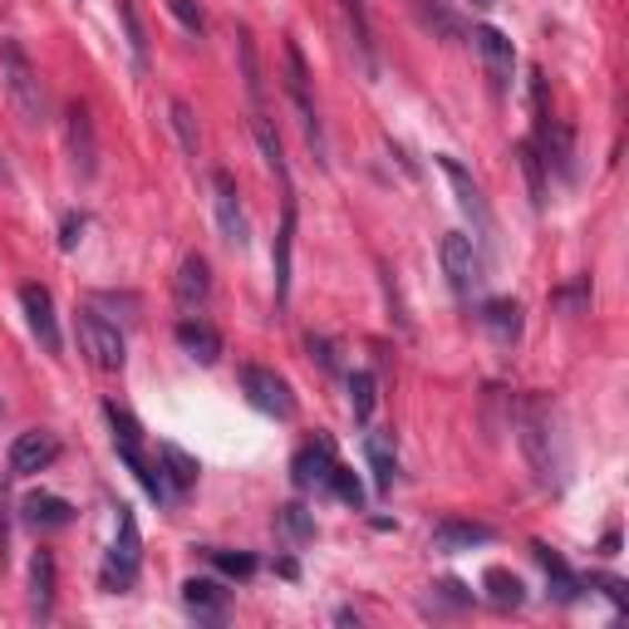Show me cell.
<instances>
[{"instance_id":"6da1fadb","label":"cell","mask_w":629,"mask_h":629,"mask_svg":"<svg viewBox=\"0 0 629 629\" xmlns=\"http://www.w3.org/2000/svg\"><path fill=\"white\" fill-rule=\"evenodd\" d=\"M517 443L526 453V463H531L536 483L551 487L556 473H560V448H556V408L551 398L531 394L517 404Z\"/></svg>"},{"instance_id":"7a4b0ae2","label":"cell","mask_w":629,"mask_h":629,"mask_svg":"<svg viewBox=\"0 0 629 629\" xmlns=\"http://www.w3.org/2000/svg\"><path fill=\"white\" fill-rule=\"evenodd\" d=\"M0 84H6V99L16 104V113L26 123L44 119V84H40L35 64H30L26 44L10 35H0Z\"/></svg>"},{"instance_id":"3957f363","label":"cell","mask_w":629,"mask_h":629,"mask_svg":"<svg viewBox=\"0 0 629 629\" xmlns=\"http://www.w3.org/2000/svg\"><path fill=\"white\" fill-rule=\"evenodd\" d=\"M285 94H291L295 113H301V129H305V143L315 148V158L325 163V129H319V113H315V94H311V70H305V54L295 40H285Z\"/></svg>"},{"instance_id":"277c9868","label":"cell","mask_w":629,"mask_h":629,"mask_svg":"<svg viewBox=\"0 0 629 629\" xmlns=\"http://www.w3.org/2000/svg\"><path fill=\"white\" fill-rule=\"evenodd\" d=\"M74 335H79V349H84V359L94 364V369L104 374H119L123 369V335L113 319H104L99 311H79L74 315Z\"/></svg>"},{"instance_id":"5b68a950","label":"cell","mask_w":629,"mask_h":629,"mask_svg":"<svg viewBox=\"0 0 629 629\" xmlns=\"http://www.w3.org/2000/svg\"><path fill=\"white\" fill-rule=\"evenodd\" d=\"M242 394H246V404L256 408V414L281 418V423L295 418V394H291V384H285L276 369H266V364H242Z\"/></svg>"},{"instance_id":"8992f818","label":"cell","mask_w":629,"mask_h":629,"mask_svg":"<svg viewBox=\"0 0 629 629\" xmlns=\"http://www.w3.org/2000/svg\"><path fill=\"white\" fill-rule=\"evenodd\" d=\"M143 566V536H139V517L129 507H119V531H113L109 560H104V586H133Z\"/></svg>"},{"instance_id":"52a82bcc","label":"cell","mask_w":629,"mask_h":629,"mask_svg":"<svg viewBox=\"0 0 629 629\" xmlns=\"http://www.w3.org/2000/svg\"><path fill=\"white\" fill-rule=\"evenodd\" d=\"M212 207H216V226L236 251L251 246V222L242 207V192H236V177L226 168H212Z\"/></svg>"},{"instance_id":"ba28073f","label":"cell","mask_w":629,"mask_h":629,"mask_svg":"<svg viewBox=\"0 0 629 629\" xmlns=\"http://www.w3.org/2000/svg\"><path fill=\"white\" fill-rule=\"evenodd\" d=\"M438 168H443V177L453 182V192H457V207H463L467 216H473V226H477V242H487V246H491V232H497V226H491V212H487V197H483V187H477V177L467 173V168L457 163V158H448V153L438 158Z\"/></svg>"},{"instance_id":"9c48e42d","label":"cell","mask_w":629,"mask_h":629,"mask_svg":"<svg viewBox=\"0 0 629 629\" xmlns=\"http://www.w3.org/2000/svg\"><path fill=\"white\" fill-rule=\"evenodd\" d=\"M20 311H26L30 335L40 339V349H44V354H60V349H64V339H60V319H54V295L44 291L40 281H26V285H20Z\"/></svg>"},{"instance_id":"30bf717a","label":"cell","mask_w":629,"mask_h":629,"mask_svg":"<svg viewBox=\"0 0 629 629\" xmlns=\"http://www.w3.org/2000/svg\"><path fill=\"white\" fill-rule=\"evenodd\" d=\"M438 256H443V271H448V281H453L457 295H467L477 281H483V256H477L473 236L448 232V236H443V246H438Z\"/></svg>"},{"instance_id":"8fae6325","label":"cell","mask_w":629,"mask_h":629,"mask_svg":"<svg viewBox=\"0 0 629 629\" xmlns=\"http://www.w3.org/2000/svg\"><path fill=\"white\" fill-rule=\"evenodd\" d=\"M182 605H187V615H197L202 625H222L226 615H232V590L212 576H192V580H182Z\"/></svg>"},{"instance_id":"7c38bea8","label":"cell","mask_w":629,"mask_h":629,"mask_svg":"<svg viewBox=\"0 0 629 629\" xmlns=\"http://www.w3.org/2000/svg\"><path fill=\"white\" fill-rule=\"evenodd\" d=\"M54 457H60V438L54 433H20L16 443H10V477H35L44 467H54Z\"/></svg>"},{"instance_id":"4fadbf2b","label":"cell","mask_w":629,"mask_h":629,"mask_svg":"<svg viewBox=\"0 0 629 629\" xmlns=\"http://www.w3.org/2000/svg\"><path fill=\"white\" fill-rule=\"evenodd\" d=\"M473 44H477V54H483V70L491 79V89H511V74H517V50H511V40L491 26H477Z\"/></svg>"},{"instance_id":"5bb4252c","label":"cell","mask_w":629,"mask_h":629,"mask_svg":"<svg viewBox=\"0 0 629 629\" xmlns=\"http://www.w3.org/2000/svg\"><path fill=\"white\" fill-rule=\"evenodd\" d=\"M64 139H70L74 173L79 177H94V168H99V139H94V119H89L84 104L64 109Z\"/></svg>"},{"instance_id":"9a60e30c","label":"cell","mask_w":629,"mask_h":629,"mask_svg":"<svg viewBox=\"0 0 629 629\" xmlns=\"http://www.w3.org/2000/svg\"><path fill=\"white\" fill-rule=\"evenodd\" d=\"M329 467H335V443L329 438H311L301 453L291 457V483L301 491H315L329 483Z\"/></svg>"},{"instance_id":"2e32d148","label":"cell","mask_w":629,"mask_h":629,"mask_svg":"<svg viewBox=\"0 0 629 629\" xmlns=\"http://www.w3.org/2000/svg\"><path fill=\"white\" fill-rule=\"evenodd\" d=\"M173 295H177V305L182 311H202L207 305V295H212V266H207V256H182V266H177V276H173Z\"/></svg>"},{"instance_id":"e0dca14e","label":"cell","mask_w":629,"mask_h":629,"mask_svg":"<svg viewBox=\"0 0 629 629\" xmlns=\"http://www.w3.org/2000/svg\"><path fill=\"white\" fill-rule=\"evenodd\" d=\"M491 536H497V531H491L487 521L448 517V521L433 526V551H443V556H463V551H473V546H487Z\"/></svg>"},{"instance_id":"ac0fdd59","label":"cell","mask_w":629,"mask_h":629,"mask_svg":"<svg viewBox=\"0 0 629 629\" xmlns=\"http://www.w3.org/2000/svg\"><path fill=\"white\" fill-rule=\"evenodd\" d=\"M20 517H26V526H35V531H54V526L74 521V507L64 497H50V491H30L20 501Z\"/></svg>"},{"instance_id":"d6986e66","label":"cell","mask_w":629,"mask_h":629,"mask_svg":"<svg viewBox=\"0 0 629 629\" xmlns=\"http://www.w3.org/2000/svg\"><path fill=\"white\" fill-rule=\"evenodd\" d=\"M291 251H295V202L285 197L281 232H276V251H271V266H276V305L291 301Z\"/></svg>"},{"instance_id":"ffe728a7","label":"cell","mask_w":629,"mask_h":629,"mask_svg":"<svg viewBox=\"0 0 629 629\" xmlns=\"http://www.w3.org/2000/svg\"><path fill=\"white\" fill-rule=\"evenodd\" d=\"M177 345H182V354H192L197 364L222 359V335H216L207 319H182V325H177Z\"/></svg>"},{"instance_id":"44dd1931","label":"cell","mask_w":629,"mask_h":629,"mask_svg":"<svg viewBox=\"0 0 629 629\" xmlns=\"http://www.w3.org/2000/svg\"><path fill=\"white\" fill-rule=\"evenodd\" d=\"M158 467H163L168 487H173V497H182V491L197 487V457L182 453L177 443H158Z\"/></svg>"},{"instance_id":"7402d4cb","label":"cell","mask_w":629,"mask_h":629,"mask_svg":"<svg viewBox=\"0 0 629 629\" xmlns=\"http://www.w3.org/2000/svg\"><path fill=\"white\" fill-rule=\"evenodd\" d=\"M531 556L541 560V570H546V576H551V590H556V600H560V605L580 600V590H586V580H580L576 570H570L566 560H560V556L551 551V546H541V541H536V546H531Z\"/></svg>"},{"instance_id":"603a6c76","label":"cell","mask_w":629,"mask_h":629,"mask_svg":"<svg viewBox=\"0 0 629 629\" xmlns=\"http://www.w3.org/2000/svg\"><path fill=\"white\" fill-rule=\"evenodd\" d=\"M477 319H483V329L497 345H517L521 339V305L517 301H487Z\"/></svg>"},{"instance_id":"cb8c5ba5","label":"cell","mask_w":629,"mask_h":629,"mask_svg":"<svg viewBox=\"0 0 629 629\" xmlns=\"http://www.w3.org/2000/svg\"><path fill=\"white\" fill-rule=\"evenodd\" d=\"M30 610L40 620L54 615V556L50 551H35V560H30Z\"/></svg>"},{"instance_id":"d4e9b609","label":"cell","mask_w":629,"mask_h":629,"mask_svg":"<svg viewBox=\"0 0 629 629\" xmlns=\"http://www.w3.org/2000/svg\"><path fill=\"white\" fill-rule=\"evenodd\" d=\"M364 457H369V467H374V487L379 491L394 487V477H398L394 433H369V438H364Z\"/></svg>"},{"instance_id":"484cf974","label":"cell","mask_w":629,"mask_h":629,"mask_svg":"<svg viewBox=\"0 0 629 629\" xmlns=\"http://www.w3.org/2000/svg\"><path fill=\"white\" fill-rule=\"evenodd\" d=\"M339 10H345V30L354 40V60H359L364 74H374L379 64H374V40H369V20H364V6L359 0H339Z\"/></svg>"},{"instance_id":"4316f807","label":"cell","mask_w":629,"mask_h":629,"mask_svg":"<svg viewBox=\"0 0 629 629\" xmlns=\"http://www.w3.org/2000/svg\"><path fill=\"white\" fill-rule=\"evenodd\" d=\"M251 133H256V148H261V158H266V168L281 177V187L291 192V168H285V148L276 139V129H271V119L256 109V119H251Z\"/></svg>"},{"instance_id":"83f0119b","label":"cell","mask_w":629,"mask_h":629,"mask_svg":"<svg viewBox=\"0 0 629 629\" xmlns=\"http://www.w3.org/2000/svg\"><path fill=\"white\" fill-rule=\"evenodd\" d=\"M276 531L291 546H305V541H315V517L301 507V501H285V507H276Z\"/></svg>"},{"instance_id":"f1b7e54d","label":"cell","mask_w":629,"mask_h":629,"mask_svg":"<svg viewBox=\"0 0 629 629\" xmlns=\"http://www.w3.org/2000/svg\"><path fill=\"white\" fill-rule=\"evenodd\" d=\"M168 119H173V133H177L182 153H187V158H202V133H197V113H192V104H187V99H173V104H168Z\"/></svg>"},{"instance_id":"f546056e","label":"cell","mask_w":629,"mask_h":629,"mask_svg":"<svg viewBox=\"0 0 629 629\" xmlns=\"http://www.w3.org/2000/svg\"><path fill=\"white\" fill-rule=\"evenodd\" d=\"M483 586H487V595H491V605H501V610H517V605L526 600V586L511 570H501V566H491L487 576H483Z\"/></svg>"},{"instance_id":"4dcf8cb0","label":"cell","mask_w":629,"mask_h":629,"mask_svg":"<svg viewBox=\"0 0 629 629\" xmlns=\"http://www.w3.org/2000/svg\"><path fill=\"white\" fill-rule=\"evenodd\" d=\"M517 163H521V173H526V187H531V207L546 212V163H541V153H536V143H521L517 148Z\"/></svg>"},{"instance_id":"1f68e13d","label":"cell","mask_w":629,"mask_h":629,"mask_svg":"<svg viewBox=\"0 0 629 629\" xmlns=\"http://www.w3.org/2000/svg\"><path fill=\"white\" fill-rule=\"evenodd\" d=\"M236 54H242V79H246V94L251 104L261 109L266 89H261V64H256V44H251V30H236Z\"/></svg>"},{"instance_id":"d6a6232c","label":"cell","mask_w":629,"mask_h":629,"mask_svg":"<svg viewBox=\"0 0 629 629\" xmlns=\"http://www.w3.org/2000/svg\"><path fill=\"white\" fill-rule=\"evenodd\" d=\"M374 388H379V384H374L369 369H354L349 374V408H354V418H359V423L374 418V398H379Z\"/></svg>"},{"instance_id":"836d02e7","label":"cell","mask_w":629,"mask_h":629,"mask_svg":"<svg viewBox=\"0 0 629 629\" xmlns=\"http://www.w3.org/2000/svg\"><path fill=\"white\" fill-rule=\"evenodd\" d=\"M119 20H123V35H129V50H133V64H148V35H143V20L133 10V0H119Z\"/></svg>"},{"instance_id":"e575fe53","label":"cell","mask_w":629,"mask_h":629,"mask_svg":"<svg viewBox=\"0 0 629 629\" xmlns=\"http://www.w3.org/2000/svg\"><path fill=\"white\" fill-rule=\"evenodd\" d=\"M325 487H329V491H335V497H339V501H345V507H354V511H359V507H364V487H359V477H354V473H349V467H339V463H335V467H329V483H325Z\"/></svg>"},{"instance_id":"d590c367","label":"cell","mask_w":629,"mask_h":629,"mask_svg":"<svg viewBox=\"0 0 629 629\" xmlns=\"http://www.w3.org/2000/svg\"><path fill=\"white\" fill-rule=\"evenodd\" d=\"M168 10L177 16V26L187 30V35H202V30H207V16H202L197 0H168Z\"/></svg>"},{"instance_id":"8d00e7d4","label":"cell","mask_w":629,"mask_h":629,"mask_svg":"<svg viewBox=\"0 0 629 629\" xmlns=\"http://www.w3.org/2000/svg\"><path fill=\"white\" fill-rule=\"evenodd\" d=\"M212 556V566L216 570H226V576H251V570H256V560H251V556H232V551H207Z\"/></svg>"},{"instance_id":"74e56055","label":"cell","mask_w":629,"mask_h":629,"mask_svg":"<svg viewBox=\"0 0 629 629\" xmlns=\"http://www.w3.org/2000/svg\"><path fill=\"white\" fill-rule=\"evenodd\" d=\"M590 586H600L605 595H610V600H615V610H629V595H625V586H620V580H610V576H595Z\"/></svg>"},{"instance_id":"f35d334b","label":"cell","mask_w":629,"mask_h":629,"mask_svg":"<svg viewBox=\"0 0 629 629\" xmlns=\"http://www.w3.org/2000/svg\"><path fill=\"white\" fill-rule=\"evenodd\" d=\"M84 226H89L84 216H70V222H64V236H60V246H64V251H74V246H79V232H84Z\"/></svg>"},{"instance_id":"ab89813d","label":"cell","mask_w":629,"mask_h":629,"mask_svg":"<svg viewBox=\"0 0 629 629\" xmlns=\"http://www.w3.org/2000/svg\"><path fill=\"white\" fill-rule=\"evenodd\" d=\"M586 291H590V285H586V281H580V285H570V291H560V295H556V301H560V305H570V311H576V305H580V301H586Z\"/></svg>"},{"instance_id":"60d3db41","label":"cell","mask_w":629,"mask_h":629,"mask_svg":"<svg viewBox=\"0 0 629 629\" xmlns=\"http://www.w3.org/2000/svg\"><path fill=\"white\" fill-rule=\"evenodd\" d=\"M0 560H6V491H0Z\"/></svg>"},{"instance_id":"b9f144b4","label":"cell","mask_w":629,"mask_h":629,"mask_svg":"<svg viewBox=\"0 0 629 629\" xmlns=\"http://www.w3.org/2000/svg\"><path fill=\"white\" fill-rule=\"evenodd\" d=\"M0 182H10V168H6V158H0Z\"/></svg>"},{"instance_id":"7bdbcfd3","label":"cell","mask_w":629,"mask_h":629,"mask_svg":"<svg viewBox=\"0 0 629 629\" xmlns=\"http://www.w3.org/2000/svg\"><path fill=\"white\" fill-rule=\"evenodd\" d=\"M0 414H6V398H0Z\"/></svg>"}]
</instances>
